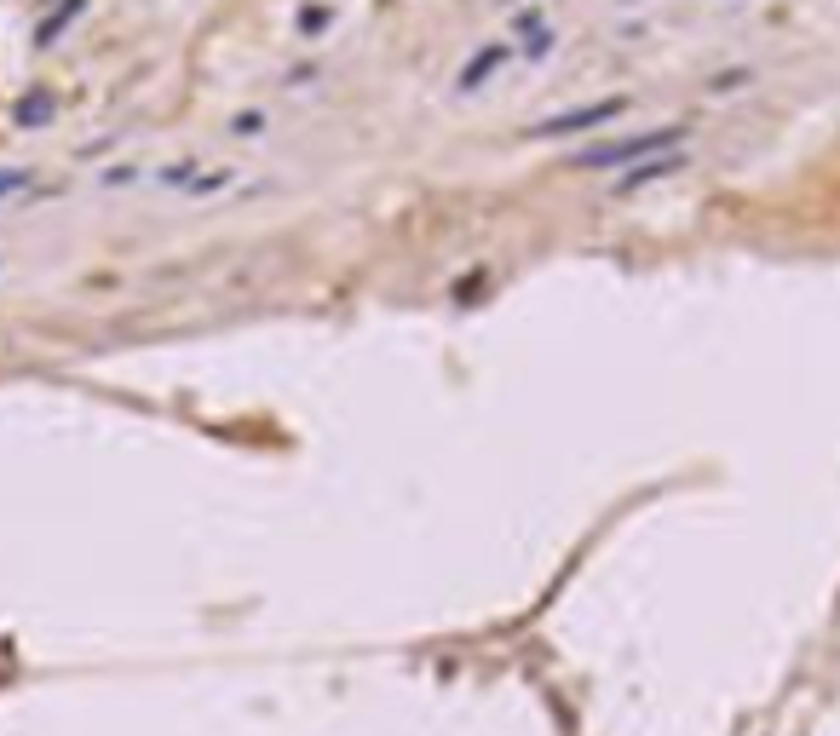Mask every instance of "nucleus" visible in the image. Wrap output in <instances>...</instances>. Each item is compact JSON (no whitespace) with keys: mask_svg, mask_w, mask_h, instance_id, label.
Wrapping results in <instances>:
<instances>
[{"mask_svg":"<svg viewBox=\"0 0 840 736\" xmlns=\"http://www.w3.org/2000/svg\"><path fill=\"white\" fill-rule=\"evenodd\" d=\"M133 173H139V167H116V173H98V184H104V190H121Z\"/></svg>","mask_w":840,"mask_h":736,"instance_id":"obj_9","label":"nucleus"},{"mask_svg":"<svg viewBox=\"0 0 840 736\" xmlns=\"http://www.w3.org/2000/svg\"><path fill=\"white\" fill-rule=\"evenodd\" d=\"M685 138H691V127H679V121L645 127V133H622V138H599V144H582V150L570 156V167H587V173H628L639 161L674 156Z\"/></svg>","mask_w":840,"mask_h":736,"instance_id":"obj_1","label":"nucleus"},{"mask_svg":"<svg viewBox=\"0 0 840 736\" xmlns=\"http://www.w3.org/2000/svg\"><path fill=\"white\" fill-rule=\"evenodd\" d=\"M328 18H334V12H323V6H311V12H305V18H300V23H305V29H323V23H328Z\"/></svg>","mask_w":840,"mask_h":736,"instance_id":"obj_10","label":"nucleus"},{"mask_svg":"<svg viewBox=\"0 0 840 736\" xmlns=\"http://www.w3.org/2000/svg\"><path fill=\"white\" fill-rule=\"evenodd\" d=\"M24 184H29L24 167H6V173H0V196H24Z\"/></svg>","mask_w":840,"mask_h":736,"instance_id":"obj_8","label":"nucleus"},{"mask_svg":"<svg viewBox=\"0 0 840 736\" xmlns=\"http://www.w3.org/2000/svg\"><path fill=\"white\" fill-rule=\"evenodd\" d=\"M52 115H58V98H52V92H24V98L12 104V121H18V127H47Z\"/></svg>","mask_w":840,"mask_h":736,"instance_id":"obj_4","label":"nucleus"},{"mask_svg":"<svg viewBox=\"0 0 840 736\" xmlns=\"http://www.w3.org/2000/svg\"><path fill=\"white\" fill-rule=\"evenodd\" d=\"M507 58H513V46H507V41L478 46V58H472V64H461V75H455V92H478V87L495 75V69L507 64Z\"/></svg>","mask_w":840,"mask_h":736,"instance_id":"obj_3","label":"nucleus"},{"mask_svg":"<svg viewBox=\"0 0 840 736\" xmlns=\"http://www.w3.org/2000/svg\"><path fill=\"white\" fill-rule=\"evenodd\" d=\"M553 46H559V35H553V29H530V41H524V64H541Z\"/></svg>","mask_w":840,"mask_h":736,"instance_id":"obj_7","label":"nucleus"},{"mask_svg":"<svg viewBox=\"0 0 840 736\" xmlns=\"http://www.w3.org/2000/svg\"><path fill=\"white\" fill-rule=\"evenodd\" d=\"M81 12H87V0H64V6H58V18H41V29H35V46H52L75 18H81Z\"/></svg>","mask_w":840,"mask_h":736,"instance_id":"obj_6","label":"nucleus"},{"mask_svg":"<svg viewBox=\"0 0 840 736\" xmlns=\"http://www.w3.org/2000/svg\"><path fill=\"white\" fill-rule=\"evenodd\" d=\"M628 110H633L628 92H616V98H593V104H582V110H564V115L536 121L524 138H582V133H593V127H605V121H616V115H628Z\"/></svg>","mask_w":840,"mask_h":736,"instance_id":"obj_2","label":"nucleus"},{"mask_svg":"<svg viewBox=\"0 0 840 736\" xmlns=\"http://www.w3.org/2000/svg\"><path fill=\"white\" fill-rule=\"evenodd\" d=\"M674 167H679V150H674V156H656V161H639V167H628V173H622L616 196H628V190H645L651 179H668Z\"/></svg>","mask_w":840,"mask_h":736,"instance_id":"obj_5","label":"nucleus"}]
</instances>
